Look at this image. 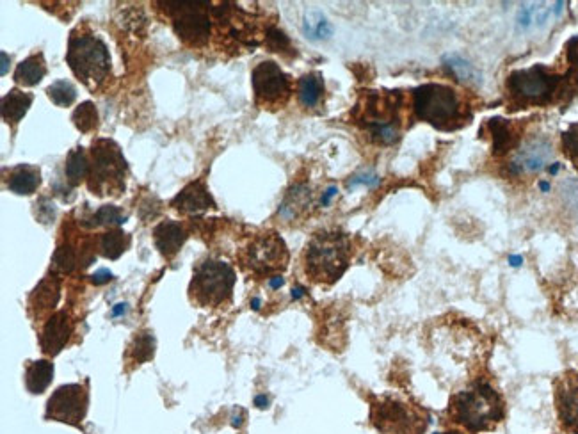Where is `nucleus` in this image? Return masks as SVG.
I'll return each mask as SVG.
<instances>
[{
    "label": "nucleus",
    "mask_w": 578,
    "mask_h": 434,
    "mask_svg": "<svg viewBox=\"0 0 578 434\" xmlns=\"http://www.w3.org/2000/svg\"><path fill=\"white\" fill-rule=\"evenodd\" d=\"M171 18L178 38L191 49L207 45L210 38L209 4L194 2H159Z\"/></svg>",
    "instance_id": "nucleus-11"
},
{
    "label": "nucleus",
    "mask_w": 578,
    "mask_h": 434,
    "mask_svg": "<svg viewBox=\"0 0 578 434\" xmlns=\"http://www.w3.org/2000/svg\"><path fill=\"white\" fill-rule=\"evenodd\" d=\"M40 184V168H36V166L20 164L17 168L9 171L8 189L11 193L29 196V194L36 193V189L40 187Z\"/></svg>",
    "instance_id": "nucleus-21"
},
{
    "label": "nucleus",
    "mask_w": 578,
    "mask_h": 434,
    "mask_svg": "<svg viewBox=\"0 0 578 434\" xmlns=\"http://www.w3.org/2000/svg\"><path fill=\"white\" fill-rule=\"evenodd\" d=\"M47 75V65H45V57L43 54H34V56L27 57L17 66L15 72V82L24 86V88H33L36 84L43 81V77Z\"/></svg>",
    "instance_id": "nucleus-26"
},
{
    "label": "nucleus",
    "mask_w": 578,
    "mask_h": 434,
    "mask_svg": "<svg viewBox=\"0 0 578 434\" xmlns=\"http://www.w3.org/2000/svg\"><path fill=\"white\" fill-rule=\"evenodd\" d=\"M89 171H91V162H89L88 153L82 146H77L66 159V182L72 187H77L89 178Z\"/></svg>",
    "instance_id": "nucleus-27"
},
{
    "label": "nucleus",
    "mask_w": 578,
    "mask_h": 434,
    "mask_svg": "<svg viewBox=\"0 0 578 434\" xmlns=\"http://www.w3.org/2000/svg\"><path fill=\"white\" fill-rule=\"evenodd\" d=\"M370 424L379 434H426L429 413L399 395H381L370 404Z\"/></svg>",
    "instance_id": "nucleus-7"
},
{
    "label": "nucleus",
    "mask_w": 578,
    "mask_h": 434,
    "mask_svg": "<svg viewBox=\"0 0 578 434\" xmlns=\"http://www.w3.org/2000/svg\"><path fill=\"white\" fill-rule=\"evenodd\" d=\"M445 65L449 66L452 73L458 77L459 82L468 84V86H477L481 84V73L475 70L474 65H470L466 59L459 56H450L445 59Z\"/></svg>",
    "instance_id": "nucleus-30"
},
{
    "label": "nucleus",
    "mask_w": 578,
    "mask_h": 434,
    "mask_svg": "<svg viewBox=\"0 0 578 434\" xmlns=\"http://www.w3.org/2000/svg\"><path fill=\"white\" fill-rule=\"evenodd\" d=\"M267 47L273 50V52H283V50L289 49L290 41L281 31L271 27V29L267 31Z\"/></svg>",
    "instance_id": "nucleus-37"
},
{
    "label": "nucleus",
    "mask_w": 578,
    "mask_h": 434,
    "mask_svg": "<svg viewBox=\"0 0 578 434\" xmlns=\"http://www.w3.org/2000/svg\"><path fill=\"white\" fill-rule=\"evenodd\" d=\"M153 347H155V342H153L152 333L150 331H139V333H136L134 340H132L125 358L132 363H137V365L148 362L150 358H153Z\"/></svg>",
    "instance_id": "nucleus-29"
},
{
    "label": "nucleus",
    "mask_w": 578,
    "mask_h": 434,
    "mask_svg": "<svg viewBox=\"0 0 578 434\" xmlns=\"http://www.w3.org/2000/svg\"><path fill=\"white\" fill-rule=\"evenodd\" d=\"M59 298H61L59 278L57 276L43 278L29 298V314L33 315L34 321L50 319L54 315L52 310L56 308Z\"/></svg>",
    "instance_id": "nucleus-17"
},
{
    "label": "nucleus",
    "mask_w": 578,
    "mask_h": 434,
    "mask_svg": "<svg viewBox=\"0 0 578 434\" xmlns=\"http://www.w3.org/2000/svg\"><path fill=\"white\" fill-rule=\"evenodd\" d=\"M491 137H493V155L495 157H506L520 146L523 141L522 123L493 118L488 123Z\"/></svg>",
    "instance_id": "nucleus-18"
},
{
    "label": "nucleus",
    "mask_w": 578,
    "mask_h": 434,
    "mask_svg": "<svg viewBox=\"0 0 578 434\" xmlns=\"http://www.w3.org/2000/svg\"><path fill=\"white\" fill-rule=\"evenodd\" d=\"M239 262L246 273L271 280L273 274L283 273L289 266V250L276 232H262L242 248Z\"/></svg>",
    "instance_id": "nucleus-10"
},
{
    "label": "nucleus",
    "mask_w": 578,
    "mask_h": 434,
    "mask_svg": "<svg viewBox=\"0 0 578 434\" xmlns=\"http://www.w3.org/2000/svg\"><path fill=\"white\" fill-rule=\"evenodd\" d=\"M578 89V54L564 73L536 65L507 77L506 91L513 109L545 107L575 95Z\"/></svg>",
    "instance_id": "nucleus-1"
},
{
    "label": "nucleus",
    "mask_w": 578,
    "mask_h": 434,
    "mask_svg": "<svg viewBox=\"0 0 578 434\" xmlns=\"http://www.w3.org/2000/svg\"><path fill=\"white\" fill-rule=\"evenodd\" d=\"M54 379V365L49 360L31 362L25 369V386L34 395H40L49 388Z\"/></svg>",
    "instance_id": "nucleus-25"
},
{
    "label": "nucleus",
    "mask_w": 578,
    "mask_h": 434,
    "mask_svg": "<svg viewBox=\"0 0 578 434\" xmlns=\"http://www.w3.org/2000/svg\"><path fill=\"white\" fill-rule=\"evenodd\" d=\"M335 194H337V187H330V189L326 191V194L322 196V205H328V203H330L331 198H333Z\"/></svg>",
    "instance_id": "nucleus-39"
},
{
    "label": "nucleus",
    "mask_w": 578,
    "mask_h": 434,
    "mask_svg": "<svg viewBox=\"0 0 578 434\" xmlns=\"http://www.w3.org/2000/svg\"><path fill=\"white\" fill-rule=\"evenodd\" d=\"M450 422L461 431L481 434L497 429L506 418V402L497 388L477 381L450 399Z\"/></svg>",
    "instance_id": "nucleus-2"
},
{
    "label": "nucleus",
    "mask_w": 578,
    "mask_h": 434,
    "mask_svg": "<svg viewBox=\"0 0 578 434\" xmlns=\"http://www.w3.org/2000/svg\"><path fill=\"white\" fill-rule=\"evenodd\" d=\"M73 125L81 130L82 134H89L98 127V111L93 102H84L75 109L72 116Z\"/></svg>",
    "instance_id": "nucleus-32"
},
{
    "label": "nucleus",
    "mask_w": 578,
    "mask_h": 434,
    "mask_svg": "<svg viewBox=\"0 0 578 434\" xmlns=\"http://www.w3.org/2000/svg\"><path fill=\"white\" fill-rule=\"evenodd\" d=\"M237 276L230 264L217 258H205L194 267L189 298L200 308H219L232 301Z\"/></svg>",
    "instance_id": "nucleus-8"
},
{
    "label": "nucleus",
    "mask_w": 578,
    "mask_h": 434,
    "mask_svg": "<svg viewBox=\"0 0 578 434\" xmlns=\"http://www.w3.org/2000/svg\"><path fill=\"white\" fill-rule=\"evenodd\" d=\"M269 285H271L273 289H278V287H281V285H283V278H280V276H274V278H271V280H269Z\"/></svg>",
    "instance_id": "nucleus-40"
},
{
    "label": "nucleus",
    "mask_w": 578,
    "mask_h": 434,
    "mask_svg": "<svg viewBox=\"0 0 578 434\" xmlns=\"http://www.w3.org/2000/svg\"><path fill=\"white\" fill-rule=\"evenodd\" d=\"M89 394L86 386L73 383L57 388L47 402L45 417L54 422L79 427L88 413Z\"/></svg>",
    "instance_id": "nucleus-14"
},
{
    "label": "nucleus",
    "mask_w": 578,
    "mask_h": 434,
    "mask_svg": "<svg viewBox=\"0 0 578 434\" xmlns=\"http://www.w3.org/2000/svg\"><path fill=\"white\" fill-rule=\"evenodd\" d=\"M72 335V321L65 310H59L47 319L41 331V351L47 356H56L63 351L68 338Z\"/></svg>",
    "instance_id": "nucleus-16"
},
{
    "label": "nucleus",
    "mask_w": 578,
    "mask_h": 434,
    "mask_svg": "<svg viewBox=\"0 0 578 434\" xmlns=\"http://www.w3.org/2000/svg\"><path fill=\"white\" fill-rule=\"evenodd\" d=\"M562 153L578 171V123H573L570 129L561 136Z\"/></svg>",
    "instance_id": "nucleus-35"
},
{
    "label": "nucleus",
    "mask_w": 578,
    "mask_h": 434,
    "mask_svg": "<svg viewBox=\"0 0 578 434\" xmlns=\"http://www.w3.org/2000/svg\"><path fill=\"white\" fill-rule=\"evenodd\" d=\"M127 161L113 139H97L91 145L89 191L97 196H121L125 191Z\"/></svg>",
    "instance_id": "nucleus-9"
},
{
    "label": "nucleus",
    "mask_w": 578,
    "mask_h": 434,
    "mask_svg": "<svg viewBox=\"0 0 578 434\" xmlns=\"http://www.w3.org/2000/svg\"><path fill=\"white\" fill-rule=\"evenodd\" d=\"M153 241L162 257L171 260L187 241V232L177 221H162L161 225L155 226L153 230Z\"/></svg>",
    "instance_id": "nucleus-20"
},
{
    "label": "nucleus",
    "mask_w": 578,
    "mask_h": 434,
    "mask_svg": "<svg viewBox=\"0 0 578 434\" xmlns=\"http://www.w3.org/2000/svg\"><path fill=\"white\" fill-rule=\"evenodd\" d=\"M77 250L73 248L72 242L59 244L54 257H52V271L57 274H70L77 267Z\"/></svg>",
    "instance_id": "nucleus-31"
},
{
    "label": "nucleus",
    "mask_w": 578,
    "mask_h": 434,
    "mask_svg": "<svg viewBox=\"0 0 578 434\" xmlns=\"http://www.w3.org/2000/svg\"><path fill=\"white\" fill-rule=\"evenodd\" d=\"M554 159V145L546 136L523 137L520 146L509 155L507 175L513 178H529L541 173Z\"/></svg>",
    "instance_id": "nucleus-13"
},
{
    "label": "nucleus",
    "mask_w": 578,
    "mask_h": 434,
    "mask_svg": "<svg viewBox=\"0 0 578 434\" xmlns=\"http://www.w3.org/2000/svg\"><path fill=\"white\" fill-rule=\"evenodd\" d=\"M171 207L182 214H201L209 209H216V201L210 196L205 182L196 180L182 189V193L171 201Z\"/></svg>",
    "instance_id": "nucleus-19"
},
{
    "label": "nucleus",
    "mask_w": 578,
    "mask_h": 434,
    "mask_svg": "<svg viewBox=\"0 0 578 434\" xmlns=\"http://www.w3.org/2000/svg\"><path fill=\"white\" fill-rule=\"evenodd\" d=\"M47 95L57 107H70L77 98V89L72 82L56 81L47 88Z\"/></svg>",
    "instance_id": "nucleus-33"
},
{
    "label": "nucleus",
    "mask_w": 578,
    "mask_h": 434,
    "mask_svg": "<svg viewBox=\"0 0 578 434\" xmlns=\"http://www.w3.org/2000/svg\"><path fill=\"white\" fill-rule=\"evenodd\" d=\"M91 280H93L95 285H102V283L111 282V280H113V274L109 273L107 269H100L98 273L91 276Z\"/></svg>",
    "instance_id": "nucleus-38"
},
{
    "label": "nucleus",
    "mask_w": 578,
    "mask_h": 434,
    "mask_svg": "<svg viewBox=\"0 0 578 434\" xmlns=\"http://www.w3.org/2000/svg\"><path fill=\"white\" fill-rule=\"evenodd\" d=\"M306 31L314 38H324L326 34H330V25L321 13H317V20H312L310 17L306 18Z\"/></svg>",
    "instance_id": "nucleus-36"
},
{
    "label": "nucleus",
    "mask_w": 578,
    "mask_h": 434,
    "mask_svg": "<svg viewBox=\"0 0 578 434\" xmlns=\"http://www.w3.org/2000/svg\"><path fill=\"white\" fill-rule=\"evenodd\" d=\"M33 104V95L24 93L20 89H11L6 97L2 98V120L6 121L11 127L18 125L24 118L29 107Z\"/></svg>",
    "instance_id": "nucleus-22"
},
{
    "label": "nucleus",
    "mask_w": 578,
    "mask_h": 434,
    "mask_svg": "<svg viewBox=\"0 0 578 434\" xmlns=\"http://www.w3.org/2000/svg\"><path fill=\"white\" fill-rule=\"evenodd\" d=\"M554 397L562 431L578 434V370H566L555 379Z\"/></svg>",
    "instance_id": "nucleus-15"
},
{
    "label": "nucleus",
    "mask_w": 578,
    "mask_h": 434,
    "mask_svg": "<svg viewBox=\"0 0 578 434\" xmlns=\"http://www.w3.org/2000/svg\"><path fill=\"white\" fill-rule=\"evenodd\" d=\"M257 404L258 408H265V406H267V399H265V397H258Z\"/></svg>",
    "instance_id": "nucleus-42"
},
{
    "label": "nucleus",
    "mask_w": 578,
    "mask_h": 434,
    "mask_svg": "<svg viewBox=\"0 0 578 434\" xmlns=\"http://www.w3.org/2000/svg\"><path fill=\"white\" fill-rule=\"evenodd\" d=\"M353 257L349 235L340 230H322L308 241L303 253V267L308 280L321 285L337 283Z\"/></svg>",
    "instance_id": "nucleus-3"
},
{
    "label": "nucleus",
    "mask_w": 578,
    "mask_h": 434,
    "mask_svg": "<svg viewBox=\"0 0 578 434\" xmlns=\"http://www.w3.org/2000/svg\"><path fill=\"white\" fill-rule=\"evenodd\" d=\"M129 242V235L120 228H113L98 237V251L102 257L116 260L129 248Z\"/></svg>",
    "instance_id": "nucleus-28"
},
{
    "label": "nucleus",
    "mask_w": 578,
    "mask_h": 434,
    "mask_svg": "<svg viewBox=\"0 0 578 434\" xmlns=\"http://www.w3.org/2000/svg\"><path fill=\"white\" fill-rule=\"evenodd\" d=\"M436 434H465V433H461V431H447V433H436Z\"/></svg>",
    "instance_id": "nucleus-44"
},
{
    "label": "nucleus",
    "mask_w": 578,
    "mask_h": 434,
    "mask_svg": "<svg viewBox=\"0 0 578 434\" xmlns=\"http://www.w3.org/2000/svg\"><path fill=\"white\" fill-rule=\"evenodd\" d=\"M298 97L305 109H317L324 100L322 73L312 72L303 75L298 82Z\"/></svg>",
    "instance_id": "nucleus-23"
},
{
    "label": "nucleus",
    "mask_w": 578,
    "mask_h": 434,
    "mask_svg": "<svg viewBox=\"0 0 578 434\" xmlns=\"http://www.w3.org/2000/svg\"><path fill=\"white\" fill-rule=\"evenodd\" d=\"M312 205V193L305 185H296L290 189L285 201L281 203L280 216L285 221H294L303 216Z\"/></svg>",
    "instance_id": "nucleus-24"
},
{
    "label": "nucleus",
    "mask_w": 578,
    "mask_h": 434,
    "mask_svg": "<svg viewBox=\"0 0 578 434\" xmlns=\"http://www.w3.org/2000/svg\"><path fill=\"white\" fill-rule=\"evenodd\" d=\"M255 104L262 109L276 111L285 107L292 95V81L289 75L273 61H264L251 75Z\"/></svg>",
    "instance_id": "nucleus-12"
},
{
    "label": "nucleus",
    "mask_w": 578,
    "mask_h": 434,
    "mask_svg": "<svg viewBox=\"0 0 578 434\" xmlns=\"http://www.w3.org/2000/svg\"><path fill=\"white\" fill-rule=\"evenodd\" d=\"M8 73V54L2 52V75Z\"/></svg>",
    "instance_id": "nucleus-41"
},
{
    "label": "nucleus",
    "mask_w": 578,
    "mask_h": 434,
    "mask_svg": "<svg viewBox=\"0 0 578 434\" xmlns=\"http://www.w3.org/2000/svg\"><path fill=\"white\" fill-rule=\"evenodd\" d=\"M413 111L434 129L458 130L472 120L458 91L443 84H424L413 91Z\"/></svg>",
    "instance_id": "nucleus-4"
},
{
    "label": "nucleus",
    "mask_w": 578,
    "mask_h": 434,
    "mask_svg": "<svg viewBox=\"0 0 578 434\" xmlns=\"http://www.w3.org/2000/svg\"><path fill=\"white\" fill-rule=\"evenodd\" d=\"M292 292H294V294H292L294 298H301V296H303V289L292 290Z\"/></svg>",
    "instance_id": "nucleus-43"
},
{
    "label": "nucleus",
    "mask_w": 578,
    "mask_h": 434,
    "mask_svg": "<svg viewBox=\"0 0 578 434\" xmlns=\"http://www.w3.org/2000/svg\"><path fill=\"white\" fill-rule=\"evenodd\" d=\"M354 120L378 145H394L401 137V93L369 91L356 105Z\"/></svg>",
    "instance_id": "nucleus-5"
},
{
    "label": "nucleus",
    "mask_w": 578,
    "mask_h": 434,
    "mask_svg": "<svg viewBox=\"0 0 578 434\" xmlns=\"http://www.w3.org/2000/svg\"><path fill=\"white\" fill-rule=\"evenodd\" d=\"M66 63L75 77L91 91H97L111 72V56L104 41L81 29L73 31L68 41Z\"/></svg>",
    "instance_id": "nucleus-6"
},
{
    "label": "nucleus",
    "mask_w": 578,
    "mask_h": 434,
    "mask_svg": "<svg viewBox=\"0 0 578 434\" xmlns=\"http://www.w3.org/2000/svg\"><path fill=\"white\" fill-rule=\"evenodd\" d=\"M127 221V216L118 207L104 205L91 216L89 226H120Z\"/></svg>",
    "instance_id": "nucleus-34"
}]
</instances>
